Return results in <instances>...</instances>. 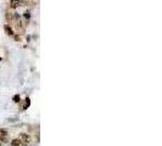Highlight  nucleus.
I'll return each mask as SVG.
<instances>
[{"instance_id": "nucleus-1", "label": "nucleus", "mask_w": 162, "mask_h": 146, "mask_svg": "<svg viewBox=\"0 0 162 146\" xmlns=\"http://www.w3.org/2000/svg\"><path fill=\"white\" fill-rule=\"evenodd\" d=\"M20 140H21V143H23V144H28L31 141V136L27 135V134H21L20 135Z\"/></svg>"}, {"instance_id": "nucleus-7", "label": "nucleus", "mask_w": 162, "mask_h": 146, "mask_svg": "<svg viewBox=\"0 0 162 146\" xmlns=\"http://www.w3.org/2000/svg\"><path fill=\"white\" fill-rule=\"evenodd\" d=\"M20 146H27V144H21Z\"/></svg>"}, {"instance_id": "nucleus-2", "label": "nucleus", "mask_w": 162, "mask_h": 146, "mask_svg": "<svg viewBox=\"0 0 162 146\" xmlns=\"http://www.w3.org/2000/svg\"><path fill=\"white\" fill-rule=\"evenodd\" d=\"M26 0H11V6L12 7H19L21 6V4H23Z\"/></svg>"}, {"instance_id": "nucleus-4", "label": "nucleus", "mask_w": 162, "mask_h": 146, "mask_svg": "<svg viewBox=\"0 0 162 146\" xmlns=\"http://www.w3.org/2000/svg\"><path fill=\"white\" fill-rule=\"evenodd\" d=\"M7 136V133H6V130H4V129H0V138L1 139H5Z\"/></svg>"}, {"instance_id": "nucleus-6", "label": "nucleus", "mask_w": 162, "mask_h": 146, "mask_svg": "<svg viewBox=\"0 0 162 146\" xmlns=\"http://www.w3.org/2000/svg\"><path fill=\"white\" fill-rule=\"evenodd\" d=\"M13 100H15V101H19L20 98H19V96H15V98H13Z\"/></svg>"}, {"instance_id": "nucleus-3", "label": "nucleus", "mask_w": 162, "mask_h": 146, "mask_svg": "<svg viewBox=\"0 0 162 146\" xmlns=\"http://www.w3.org/2000/svg\"><path fill=\"white\" fill-rule=\"evenodd\" d=\"M11 144H12V146H20L22 143H21L20 139H13V140L11 141Z\"/></svg>"}, {"instance_id": "nucleus-5", "label": "nucleus", "mask_w": 162, "mask_h": 146, "mask_svg": "<svg viewBox=\"0 0 162 146\" xmlns=\"http://www.w3.org/2000/svg\"><path fill=\"white\" fill-rule=\"evenodd\" d=\"M6 31H7V32H9V33H10V34H11V35H12V34H13V33H12V31H11V29H10V28H9V27H6Z\"/></svg>"}]
</instances>
